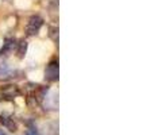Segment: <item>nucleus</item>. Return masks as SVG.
Returning <instances> with one entry per match:
<instances>
[{
	"instance_id": "nucleus-6",
	"label": "nucleus",
	"mask_w": 154,
	"mask_h": 135,
	"mask_svg": "<svg viewBox=\"0 0 154 135\" xmlns=\"http://www.w3.org/2000/svg\"><path fill=\"white\" fill-rule=\"evenodd\" d=\"M3 119H4V124H5V127H7L8 130H10V131H16L18 126H16L15 123H12V120H11L10 118H3Z\"/></svg>"
},
{
	"instance_id": "nucleus-4",
	"label": "nucleus",
	"mask_w": 154,
	"mask_h": 135,
	"mask_svg": "<svg viewBox=\"0 0 154 135\" xmlns=\"http://www.w3.org/2000/svg\"><path fill=\"white\" fill-rule=\"evenodd\" d=\"M26 51H27V42L26 41H20V42L18 43V51H16L19 58H23Z\"/></svg>"
},
{
	"instance_id": "nucleus-8",
	"label": "nucleus",
	"mask_w": 154,
	"mask_h": 135,
	"mask_svg": "<svg viewBox=\"0 0 154 135\" xmlns=\"http://www.w3.org/2000/svg\"><path fill=\"white\" fill-rule=\"evenodd\" d=\"M0 135H5V133H4V131H3V130H2V128H0Z\"/></svg>"
},
{
	"instance_id": "nucleus-1",
	"label": "nucleus",
	"mask_w": 154,
	"mask_h": 135,
	"mask_svg": "<svg viewBox=\"0 0 154 135\" xmlns=\"http://www.w3.org/2000/svg\"><path fill=\"white\" fill-rule=\"evenodd\" d=\"M43 24V19L39 18L38 15L35 16H31V18L29 19V24H27V34L29 35H35L38 31H39V29L42 27Z\"/></svg>"
},
{
	"instance_id": "nucleus-7",
	"label": "nucleus",
	"mask_w": 154,
	"mask_h": 135,
	"mask_svg": "<svg viewBox=\"0 0 154 135\" xmlns=\"http://www.w3.org/2000/svg\"><path fill=\"white\" fill-rule=\"evenodd\" d=\"M24 135H41V134H38L37 131H34V130H29V131H26Z\"/></svg>"
},
{
	"instance_id": "nucleus-3",
	"label": "nucleus",
	"mask_w": 154,
	"mask_h": 135,
	"mask_svg": "<svg viewBox=\"0 0 154 135\" xmlns=\"http://www.w3.org/2000/svg\"><path fill=\"white\" fill-rule=\"evenodd\" d=\"M0 93H2L3 97H5V99H12L19 95V89L16 85H5V87L0 88Z\"/></svg>"
},
{
	"instance_id": "nucleus-5",
	"label": "nucleus",
	"mask_w": 154,
	"mask_h": 135,
	"mask_svg": "<svg viewBox=\"0 0 154 135\" xmlns=\"http://www.w3.org/2000/svg\"><path fill=\"white\" fill-rule=\"evenodd\" d=\"M18 45V43H15V39H7L4 43V51L5 53H11V51H14V48Z\"/></svg>"
},
{
	"instance_id": "nucleus-2",
	"label": "nucleus",
	"mask_w": 154,
	"mask_h": 135,
	"mask_svg": "<svg viewBox=\"0 0 154 135\" xmlns=\"http://www.w3.org/2000/svg\"><path fill=\"white\" fill-rule=\"evenodd\" d=\"M45 77L48 81H57L58 80V61H53L46 66Z\"/></svg>"
}]
</instances>
